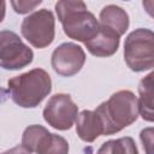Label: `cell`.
Here are the masks:
<instances>
[{"label":"cell","instance_id":"obj_3","mask_svg":"<svg viewBox=\"0 0 154 154\" xmlns=\"http://www.w3.org/2000/svg\"><path fill=\"white\" fill-rule=\"evenodd\" d=\"M11 99L20 107H36L51 91V76L42 69H32L10 78L7 82Z\"/></svg>","mask_w":154,"mask_h":154},{"label":"cell","instance_id":"obj_11","mask_svg":"<svg viewBox=\"0 0 154 154\" xmlns=\"http://www.w3.org/2000/svg\"><path fill=\"white\" fill-rule=\"evenodd\" d=\"M76 131L81 140L93 142L103 135V126L95 111L84 109L76 118Z\"/></svg>","mask_w":154,"mask_h":154},{"label":"cell","instance_id":"obj_6","mask_svg":"<svg viewBox=\"0 0 154 154\" xmlns=\"http://www.w3.org/2000/svg\"><path fill=\"white\" fill-rule=\"evenodd\" d=\"M22 146L36 154H67V141L55 134H51L42 125L28 126L22 136Z\"/></svg>","mask_w":154,"mask_h":154},{"label":"cell","instance_id":"obj_8","mask_svg":"<svg viewBox=\"0 0 154 154\" xmlns=\"http://www.w3.org/2000/svg\"><path fill=\"white\" fill-rule=\"evenodd\" d=\"M78 116V107L69 94L53 95L43 108L45 120L58 130H69Z\"/></svg>","mask_w":154,"mask_h":154},{"label":"cell","instance_id":"obj_10","mask_svg":"<svg viewBox=\"0 0 154 154\" xmlns=\"http://www.w3.org/2000/svg\"><path fill=\"white\" fill-rule=\"evenodd\" d=\"M87 49L96 57H109L114 54L119 46V36L113 31L100 25L99 32L95 37L87 41Z\"/></svg>","mask_w":154,"mask_h":154},{"label":"cell","instance_id":"obj_16","mask_svg":"<svg viewBox=\"0 0 154 154\" xmlns=\"http://www.w3.org/2000/svg\"><path fill=\"white\" fill-rule=\"evenodd\" d=\"M141 141L143 143V148L146 149V153L147 154H152V144H153V129L152 128L142 130Z\"/></svg>","mask_w":154,"mask_h":154},{"label":"cell","instance_id":"obj_12","mask_svg":"<svg viewBox=\"0 0 154 154\" xmlns=\"http://www.w3.org/2000/svg\"><path fill=\"white\" fill-rule=\"evenodd\" d=\"M99 24L120 37L129 28V16L122 7L117 5H107L100 12Z\"/></svg>","mask_w":154,"mask_h":154},{"label":"cell","instance_id":"obj_2","mask_svg":"<svg viewBox=\"0 0 154 154\" xmlns=\"http://www.w3.org/2000/svg\"><path fill=\"white\" fill-rule=\"evenodd\" d=\"M55 11L64 32L70 38L85 43L99 32L100 24L83 1H58Z\"/></svg>","mask_w":154,"mask_h":154},{"label":"cell","instance_id":"obj_1","mask_svg":"<svg viewBox=\"0 0 154 154\" xmlns=\"http://www.w3.org/2000/svg\"><path fill=\"white\" fill-rule=\"evenodd\" d=\"M95 112L102 123L103 135L119 132L137 119V97L130 90H119L99 105Z\"/></svg>","mask_w":154,"mask_h":154},{"label":"cell","instance_id":"obj_13","mask_svg":"<svg viewBox=\"0 0 154 154\" xmlns=\"http://www.w3.org/2000/svg\"><path fill=\"white\" fill-rule=\"evenodd\" d=\"M153 76L154 73L150 72L148 76L142 78L138 87V91H140V97L137 99L138 113L147 122H153V116H154L153 114Z\"/></svg>","mask_w":154,"mask_h":154},{"label":"cell","instance_id":"obj_15","mask_svg":"<svg viewBox=\"0 0 154 154\" xmlns=\"http://www.w3.org/2000/svg\"><path fill=\"white\" fill-rule=\"evenodd\" d=\"M41 1H28V0H20V1H11V5L13 6L14 11L17 13H28L32 11L36 6H38Z\"/></svg>","mask_w":154,"mask_h":154},{"label":"cell","instance_id":"obj_5","mask_svg":"<svg viewBox=\"0 0 154 154\" xmlns=\"http://www.w3.org/2000/svg\"><path fill=\"white\" fill-rule=\"evenodd\" d=\"M54 26L53 13L47 8H42L23 19L20 31L30 45L36 48H45L54 40Z\"/></svg>","mask_w":154,"mask_h":154},{"label":"cell","instance_id":"obj_14","mask_svg":"<svg viewBox=\"0 0 154 154\" xmlns=\"http://www.w3.org/2000/svg\"><path fill=\"white\" fill-rule=\"evenodd\" d=\"M99 154H138L135 141L131 137H120L111 140L100 147Z\"/></svg>","mask_w":154,"mask_h":154},{"label":"cell","instance_id":"obj_9","mask_svg":"<svg viewBox=\"0 0 154 154\" xmlns=\"http://www.w3.org/2000/svg\"><path fill=\"white\" fill-rule=\"evenodd\" d=\"M51 63L57 73L70 77L81 71L85 63V54L78 45L65 42L54 49Z\"/></svg>","mask_w":154,"mask_h":154},{"label":"cell","instance_id":"obj_18","mask_svg":"<svg viewBox=\"0 0 154 154\" xmlns=\"http://www.w3.org/2000/svg\"><path fill=\"white\" fill-rule=\"evenodd\" d=\"M5 1H2V0H0V23L2 22V19H4V17H5Z\"/></svg>","mask_w":154,"mask_h":154},{"label":"cell","instance_id":"obj_4","mask_svg":"<svg viewBox=\"0 0 154 154\" xmlns=\"http://www.w3.org/2000/svg\"><path fill=\"white\" fill-rule=\"evenodd\" d=\"M154 35L149 29H136L128 35L124 42V60L136 72L154 66Z\"/></svg>","mask_w":154,"mask_h":154},{"label":"cell","instance_id":"obj_17","mask_svg":"<svg viewBox=\"0 0 154 154\" xmlns=\"http://www.w3.org/2000/svg\"><path fill=\"white\" fill-rule=\"evenodd\" d=\"M1 154H31V153L28 149H25L23 146H16V147H13V148H11V149L1 153Z\"/></svg>","mask_w":154,"mask_h":154},{"label":"cell","instance_id":"obj_7","mask_svg":"<svg viewBox=\"0 0 154 154\" xmlns=\"http://www.w3.org/2000/svg\"><path fill=\"white\" fill-rule=\"evenodd\" d=\"M32 51L11 30L0 31V66L6 70H19L32 61Z\"/></svg>","mask_w":154,"mask_h":154},{"label":"cell","instance_id":"obj_19","mask_svg":"<svg viewBox=\"0 0 154 154\" xmlns=\"http://www.w3.org/2000/svg\"><path fill=\"white\" fill-rule=\"evenodd\" d=\"M97 154H99V153H97Z\"/></svg>","mask_w":154,"mask_h":154}]
</instances>
